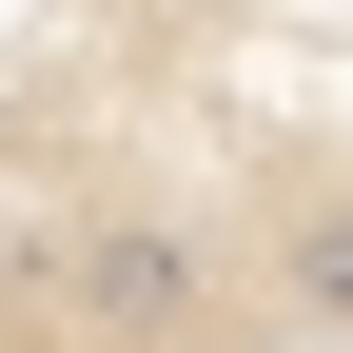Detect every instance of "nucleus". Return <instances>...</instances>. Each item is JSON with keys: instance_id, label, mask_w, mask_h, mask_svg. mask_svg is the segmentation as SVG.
<instances>
[{"instance_id": "nucleus-1", "label": "nucleus", "mask_w": 353, "mask_h": 353, "mask_svg": "<svg viewBox=\"0 0 353 353\" xmlns=\"http://www.w3.org/2000/svg\"><path fill=\"white\" fill-rule=\"evenodd\" d=\"M275 334L294 353H353V196L275 216Z\"/></svg>"}]
</instances>
